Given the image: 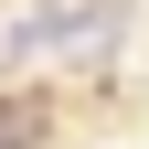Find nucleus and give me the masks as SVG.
<instances>
[{
  "label": "nucleus",
  "instance_id": "f257e3e1",
  "mask_svg": "<svg viewBox=\"0 0 149 149\" xmlns=\"http://www.w3.org/2000/svg\"><path fill=\"white\" fill-rule=\"evenodd\" d=\"M43 96H0V149H43Z\"/></svg>",
  "mask_w": 149,
  "mask_h": 149
}]
</instances>
